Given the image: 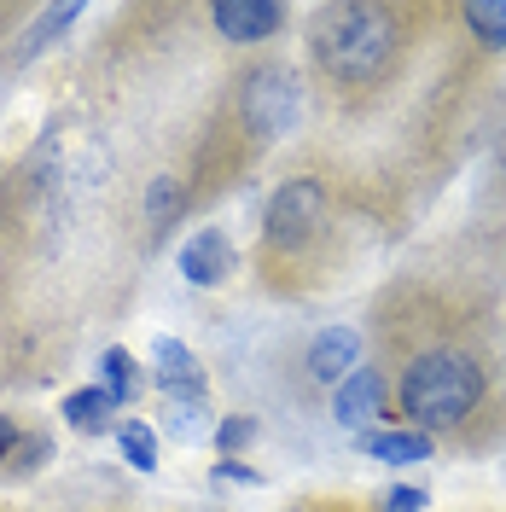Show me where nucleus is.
<instances>
[{
	"label": "nucleus",
	"instance_id": "obj_1",
	"mask_svg": "<svg viewBox=\"0 0 506 512\" xmlns=\"http://www.w3.org/2000/svg\"><path fill=\"white\" fill-rule=\"evenodd\" d=\"M483 402V367L460 350L419 355L402 373V414L413 419V431H448Z\"/></svg>",
	"mask_w": 506,
	"mask_h": 512
},
{
	"label": "nucleus",
	"instance_id": "obj_2",
	"mask_svg": "<svg viewBox=\"0 0 506 512\" xmlns=\"http://www.w3.org/2000/svg\"><path fill=\"white\" fill-rule=\"evenodd\" d=\"M390 12L384 6H326L315 24V59L338 82H367L390 59Z\"/></svg>",
	"mask_w": 506,
	"mask_h": 512
},
{
	"label": "nucleus",
	"instance_id": "obj_3",
	"mask_svg": "<svg viewBox=\"0 0 506 512\" xmlns=\"http://www.w3.org/2000/svg\"><path fill=\"white\" fill-rule=\"evenodd\" d=\"M320 216H326L320 181H285V187L274 192V204H268V245L297 251V245L320 227Z\"/></svg>",
	"mask_w": 506,
	"mask_h": 512
},
{
	"label": "nucleus",
	"instance_id": "obj_4",
	"mask_svg": "<svg viewBox=\"0 0 506 512\" xmlns=\"http://www.w3.org/2000/svg\"><path fill=\"white\" fill-rule=\"evenodd\" d=\"M245 123L256 134H285L297 123V88L285 70H256L251 88H245Z\"/></svg>",
	"mask_w": 506,
	"mask_h": 512
},
{
	"label": "nucleus",
	"instance_id": "obj_5",
	"mask_svg": "<svg viewBox=\"0 0 506 512\" xmlns=\"http://www.w3.org/2000/svg\"><path fill=\"white\" fill-rule=\"evenodd\" d=\"M210 24H216L227 41L256 47V41H268V35L285 24V6H274V0H222V6H210Z\"/></svg>",
	"mask_w": 506,
	"mask_h": 512
},
{
	"label": "nucleus",
	"instance_id": "obj_6",
	"mask_svg": "<svg viewBox=\"0 0 506 512\" xmlns=\"http://www.w3.org/2000/svg\"><path fill=\"white\" fill-rule=\"evenodd\" d=\"M181 274L204 291L222 286L227 274H233V239H227L222 227H198L187 245H181Z\"/></svg>",
	"mask_w": 506,
	"mask_h": 512
},
{
	"label": "nucleus",
	"instance_id": "obj_7",
	"mask_svg": "<svg viewBox=\"0 0 506 512\" xmlns=\"http://www.w3.org/2000/svg\"><path fill=\"white\" fill-rule=\"evenodd\" d=\"M332 414H338V425H349L355 437L373 431V419L384 414V379L373 367H355V373L338 384V396H332Z\"/></svg>",
	"mask_w": 506,
	"mask_h": 512
},
{
	"label": "nucleus",
	"instance_id": "obj_8",
	"mask_svg": "<svg viewBox=\"0 0 506 512\" xmlns=\"http://www.w3.org/2000/svg\"><path fill=\"white\" fill-rule=\"evenodd\" d=\"M355 367H361V332L355 326H326L315 344H309V379L344 384Z\"/></svg>",
	"mask_w": 506,
	"mask_h": 512
},
{
	"label": "nucleus",
	"instance_id": "obj_9",
	"mask_svg": "<svg viewBox=\"0 0 506 512\" xmlns=\"http://www.w3.org/2000/svg\"><path fill=\"white\" fill-rule=\"evenodd\" d=\"M152 379L163 396H204V367L181 338H158L152 344Z\"/></svg>",
	"mask_w": 506,
	"mask_h": 512
},
{
	"label": "nucleus",
	"instance_id": "obj_10",
	"mask_svg": "<svg viewBox=\"0 0 506 512\" xmlns=\"http://www.w3.org/2000/svg\"><path fill=\"white\" fill-rule=\"evenodd\" d=\"M64 425H70V431H82V437H99V431H117V402H111V396H105V390H99V384H88V390H70V396H64Z\"/></svg>",
	"mask_w": 506,
	"mask_h": 512
},
{
	"label": "nucleus",
	"instance_id": "obj_11",
	"mask_svg": "<svg viewBox=\"0 0 506 512\" xmlns=\"http://www.w3.org/2000/svg\"><path fill=\"white\" fill-rule=\"evenodd\" d=\"M361 448L367 460H384V466H413V460H431V437L425 431H361Z\"/></svg>",
	"mask_w": 506,
	"mask_h": 512
},
{
	"label": "nucleus",
	"instance_id": "obj_12",
	"mask_svg": "<svg viewBox=\"0 0 506 512\" xmlns=\"http://www.w3.org/2000/svg\"><path fill=\"white\" fill-rule=\"evenodd\" d=\"M99 390L117 402V408H134V396H140V373H134V355L128 350H111L99 355Z\"/></svg>",
	"mask_w": 506,
	"mask_h": 512
},
{
	"label": "nucleus",
	"instance_id": "obj_13",
	"mask_svg": "<svg viewBox=\"0 0 506 512\" xmlns=\"http://www.w3.org/2000/svg\"><path fill=\"white\" fill-rule=\"evenodd\" d=\"M163 431H169L175 443H198V437H210V408H204V396H169V408H163Z\"/></svg>",
	"mask_w": 506,
	"mask_h": 512
},
{
	"label": "nucleus",
	"instance_id": "obj_14",
	"mask_svg": "<svg viewBox=\"0 0 506 512\" xmlns=\"http://www.w3.org/2000/svg\"><path fill=\"white\" fill-rule=\"evenodd\" d=\"M117 448L134 472H158V437L146 419H117Z\"/></svg>",
	"mask_w": 506,
	"mask_h": 512
},
{
	"label": "nucleus",
	"instance_id": "obj_15",
	"mask_svg": "<svg viewBox=\"0 0 506 512\" xmlns=\"http://www.w3.org/2000/svg\"><path fill=\"white\" fill-rule=\"evenodd\" d=\"M181 204H187V198H181V181H175V175H158V181L146 187V222L158 227V233L163 227H175Z\"/></svg>",
	"mask_w": 506,
	"mask_h": 512
},
{
	"label": "nucleus",
	"instance_id": "obj_16",
	"mask_svg": "<svg viewBox=\"0 0 506 512\" xmlns=\"http://www.w3.org/2000/svg\"><path fill=\"white\" fill-rule=\"evenodd\" d=\"M53 460V437L47 431H30V437H18V448H12V460L0 466L6 478H30V472H41Z\"/></svg>",
	"mask_w": 506,
	"mask_h": 512
},
{
	"label": "nucleus",
	"instance_id": "obj_17",
	"mask_svg": "<svg viewBox=\"0 0 506 512\" xmlns=\"http://www.w3.org/2000/svg\"><path fill=\"white\" fill-rule=\"evenodd\" d=\"M466 24L477 30V41H483L489 53H501V47H506V6H489V0H472V6H466Z\"/></svg>",
	"mask_w": 506,
	"mask_h": 512
},
{
	"label": "nucleus",
	"instance_id": "obj_18",
	"mask_svg": "<svg viewBox=\"0 0 506 512\" xmlns=\"http://www.w3.org/2000/svg\"><path fill=\"white\" fill-rule=\"evenodd\" d=\"M251 443H256V419L251 414H233V419L216 425V448H222V460H239Z\"/></svg>",
	"mask_w": 506,
	"mask_h": 512
},
{
	"label": "nucleus",
	"instance_id": "obj_19",
	"mask_svg": "<svg viewBox=\"0 0 506 512\" xmlns=\"http://www.w3.org/2000/svg\"><path fill=\"white\" fill-rule=\"evenodd\" d=\"M425 507H431V489H419V483H396L379 501V512H425Z\"/></svg>",
	"mask_w": 506,
	"mask_h": 512
},
{
	"label": "nucleus",
	"instance_id": "obj_20",
	"mask_svg": "<svg viewBox=\"0 0 506 512\" xmlns=\"http://www.w3.org/2000/svg\"><path fill=\"white\" fill-rule=\"evenodd\" d=\"M216 483H262V472L256 466H245V460H216Z\"/></svg>",
	"mask_w": 506,
	"mask_h": 512
},
{
	"label": "nucleus",
	"instance_id": "obj_21",
	"mask_svg": "<svg viewBox=\"0 0 506 512\" xmlns=\"http://www.w3.org/2000/svg\"><path fill=\"white\" fill-rule=\"evenodd\" d=\"M18 437H24V431H18V419H12V414H0V466L12 460V448H18Z\"/></svg>",
	"mask_w": 506,
	"mask_h": 512
}]
</instances>
